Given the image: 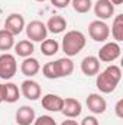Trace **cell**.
<instances>
[{
  "instance_id": "18",
  "label": "cell",
  "mask_w": 123,
  "mask_h": 125,
  "mask_svg": "<svg viewBox=\"0 0 123 125\" xmlns=\"http://www.w3.org/2000/svg\"><path fill=\"white\" fill-rule=\"evenodd\" d=\"M55 65H57V71H58V77H68L70 74H72L74 71V62L70 57H62V58H58L55 61Z\"/></svg>"
},
{
  "instance_id": "2",
  "label": "cell",
  "mask_w": 123,
  "mask_h": 125,
  "mask_svg": "<svg viewBox=\"0 0 123 125\" xmlns=\"http://www.w3.org/2000/svg\"><path fill=\"white\" fill-rule=\"evenodd\" d=\"M86 42H87L86 35L81 31H68L62 38L61 48L65 52V55L71 58V57L80 54L84 50Z\"/></svg>"
},
{
  "instance_id": "16",
  "label": "cell",
  "mask_w": 123,
  "mask_h": 125,
  "mask_svg": "<svg viewBox=\"0 0 123 125\" xmlns=\"http://www.w3.org/2000/svg\"><path fill=\"white\" fill-rule=\"evenodd\" d=\"M39 70H41V62L38 61L36 58H33V57H26V58H23V61L20 64V71H22V74L26 76V77H29V79H32L33 76H36V74L39 73Z\"/></svg>"
},
{
  "instance_id": "15",
  "label": "cell",
  "mask_w": 123,
  "mask_h": 125,
  "mask_svg": "<svg viewBox=\"0 0 123 125\" xmlns=\"http://www.w3.org/2000/svg\"><path fill=\"white\" fill-rule=\"evenodd\" d=\"M1 93H3V102L7 103H15L19 100L20 90L18 87V84L7 82V83H1Z\"/></svg>"
},
{
  "instance_id": "4",
  "label": "cell",
  "mask_w": 123,
  "mask_h": 125,
  "mask_svg": "<svg viewBox=\"0 0 123 125\" xmlns=\"http://www.w3.org/2000/svg\"><path fill=\"white\" fill-rule=\"evenodd\" d=\"M88 35L96 42H107V39L110 36V28L104 21L96 19V21L90 22V25H88Z\"/></svg>"
},
{
  "instance_id": "20",
  "label": "cell",
  "mask_w": 123,
  "mask_h": 125,
  "mask_svg": "<svg viewBox=\"0 0 123 125\" xmlns=\"http://www.w3.org/2000/svg\"><path fill=\"white\" fill-rule=\"evenodd\" d=\"M60 51V44H58V41H55V39H44L42 42H41V52L45 55V57H52V55H55L57 52Z\"/></svg>"
},
{
  "instance_id": "6",
  "label": "cell",
  "mask_w": 123,
  "mask_h": 125,
  "mask_svg": "<svg viewBox=\"0 0 123 125\" xmlns=\"http://www.w3.org/2000/svg\"><path fill=\"white\" fill-rule=\"evenodd\" d=\"M25 31H26L28 39L32 41V42H42L48 36L46 25L44 22H41V21H31L25 26Z\"/></svg>"
},
{
  "instance_id": "23",
  "label": "cell",
  "mask_w": 123,
  "mask_h": 125,
  "mask_svg": "<svg viewBox=\"0 0 123 125\" xmlns=\"http://www.w3.org/2000/svg\"><path fill=\"white\" fill-rule=\"evenodd\" d=\"M77 13H88L93 7L91 0H71L70 3Z\"/></svg>"
},
{
  "instance_id": "7",
  "label": "cell",
  "mask_w": 123,
  "mask_h": 125,
  "mask_svg": "<svg viewBox=\"0 0 123 125\" xmlns=\"http://www.w3.org/2000/svg\"><path fill=\"white\" fill-rule=\"evenodd\" d=\"M26 23H25V18L20 13H12L7 16L6 22H4V29L7 32H10L13 36L22 33V31L25 29Z\"/></svg>"
},
{
  "instance_id": "14",
  "label": "cell",
  "mask_w": 123,
  "mask_h": 125,
  "mask_svg": "<svg viewBox=\"0 0 123 125\" xmlns=\"http://www.w3.org/2000/svg\"><path fill=\"white\" fill-rule=\"evenodd\" d=\"M81 71L83 74H86L87 77H93L97 73H100V61L97 57L94 55H87L81 60Z\"/></svg>"
},
{
  "instance_id": "8",
  "label": "cell",
  "mask_w": 123,
  "mask_h": 125,
  "mask_svg": "<svg viewBox=\"0 0 123 125\" xmlns=\"http://www.w3.org/2000/svg\"><path fill=\"white\" fill-rule=\"evenodd\" d=\"M87 108L93 115H101L107 109V102L100 93H90L87 96Z\"/></svg>"
},
{
  "instance_id": "17",
  "label": "cell",
  "mask_w": 123,
  "mask_h": 125,
  "mask_svg": "<svg viewBox=\"0 0 123 125\" xmlns=\"http://www.w3.org/2000/svg\"><path fill=\"white\" fill-rule=\"evenodd\" d=\"M46 25V29L48 32H51V33H61V32L65 31V28H67V21H65V18H62V16H51L49 19H48V22L45 23Z\"/></svg>"
},
{
  "instance_id": "30",
  "label": "cell",
  "mask_w": 123,
  "mask_h": 125,
  "mask_svg": "<svg viewBox=\"0 0 123 125\" xmlns=\"http://www.w3.org/2000/svg\"><path fill=\"white\" fill-rule=\"evenodd\" d=\"M110 3H112L113 6H120L123 3V0H110Z\"/></svg>"
},
{
  "instance_id": "29",
  "label": "cell",
  "mask_w": 123,
  "mask_h": 125,
  "mask_svg": "<svg viewBox=\"0 0 123 125\" xmlns=\"http://www.w3.org/2000/svg\"><path fill=\"white\" fill-rule=\"evenodd\" d=\"M61 125H80L75 119H72V118H67L65 121H62V124Z\"/></svg>"
},
{
  "instance_id": "19",
  "label": "cell",
  "mask_w": 123,
  "mask_h": 125,
  "mask_svg": "<svg viewBox=\"0 0 123 125\" xmlns=\"http://www.w3.org/2000/svg\"><path fill=\"white\" fill-rule=\"evenodd\" d=\"M15 52L16 55L22 57V58H26V57H32V54L35 52V45L33 42L29 39H22L19 41L18 44H15Z\"/></svg>"
},
{
  "instance_id": "10",
  "label": "cell",
  "mask_w": 123,
  "mask_h": 125,
  "mask_svg": "<svg viewBox=\"0 0 123 125\" xmlns=\"http://www.w3.org/2000/svg\"><path fill=\"white\" fill-rule=\"evenodd\" d=\"M61 112L64 114V116L75 119V118H78L81 115L83 106H81L80 100H77L74 97H67V99H64V105H62Z\"/></svg>"
},
{
  "instance_id": "5",
  "label": "cell",
  "mask_w": 123,
  "mask_h": 125,
  "mask_svg": "<svg viewBox=\"0 0 123 125\" xmlns=\"http://www.w3.org/2000/svg\"><path fill=\"white\" fill-rule=\"evenodd\" d=\"M120 52H122V48H120L119 42H116V41L104 42V45L98 50L97 58H98V61L103 62H113L120 57Z\"/></svg>"
},
{
  "instance_id": "26",
  "label": "cell",
  "mask_w": 123,
  "mask_h": 125,
  "mask_svg": "<svg viewBox=\"0 0 123 125\" xmlns=\"http://www.w3.org/2000/svg\"><path fill=\"white\" fill-rule=\"evenodd\" d=\"M80 125H100V124H98V119L94 115H88V116H84V119L81 121Z\"/></svg>"
},
{
  "instance_id": "3",
  "label": "cell",
  "mask_w": 123,
  "mask_h": 125,
  "mask_svg": "<svg viewBox=\"0 0 123 125\" xmlns=\"http://www.w3.org/2000/svg\"><path fill=\"white\" fill-rule=\"evenodd\" d=\"M16 71H18L16 57L9 52H3L0 55V79L7 82L15 77Z\"/></svg>"
},
{
  "instance_id": "11",
  "label": "cell",
  "mask_w": 123,
  "mask_h": 125,
  "mask_svg": "<svg viewBox=\"0 0 123 125\" xmlns=\"http://www.w3.org/2000/svg\"><path fill=\"white\" fill-rule=\"evenodd\" d=\"M93 9H94V15L100 21L110 19L114 15V6L110 3V0H97L94 3Z\"/></svg>"
},
{
  "instance_id": "1",
  "label": "cell",
  "mask_w": 123,
  "mask_h": 125,
  "mask_svg": "<svg viewBox=\"0 0 123 125\" xmlns=\"http://www.w3.org/2000/svg\"><path fill=\"white\" fill-rule=\"evenodd\" d=\"M96 86L101 93H112L116 90L122 80V68L116 64L106 67L101 73L96 74Z\"/></svg>"
},
{
  "instance_id": "24",
  "label": "cell",
  "mask_w": 123,
  "mask_h": 125,
  "mask_svg": "<svg viewBox=\"0 0 123 125\" xmlns=\"http://www.w3.org/2000/svg\"><path fill=\"white\" fill-rule=\"evenodd\" d=\"M42 74H44V77H46V79H49V80L60 79V77H58V71H57L55 61H49V62H46V64H44V67H42Z\"/></svg>"
},
{
  "instance_id": "22",
  "label": "cell",
  "mask_w": 123,
  "mask_h": 125,
  "mask_svg": "<svg viewBox=\"0 0 123 125\" xmlns=\"http://www.w3.org/2000/svg\"><path fill=\"white\" fill-rule=\"evenodd\" d=\"M15 47V36L6 29H0V51H9Z\"/></svg>"
},
{
  "instance_id": "27",
  "label": "cell",
  "mask_w": 123,
  "mask_h": 125,
  "mask_svg": "<svg viewBox=\"0 0 123 125\" xmlns=\"http://www.w3.org/2000/svg\"><path fill=\"white\" fill-rule=\"evenodd\" d=\"M51 3L54 4V7H58V9H65L67 6H70L71 0H51Z\"/></svg>"
},
{
  "instance_id": "9",
  "label": "cell",
  "mask_w": 123,
  "mask_h": 125,
  "mask_svg": "<svg viewBox=\"0 0 123 125\" xmlns=\"http://www.w3.org/2000/svg\"><path fill=\"white\" fill-rule=\"evenodd\" d=\"M20 93L23 94V97H26L28 100H38L42 94L41 90V86L38 82L28 79V80H23L22 84H20Z\"/></svg>"
},
{
  "instance_id": "21",
  "label": "cell",
  "mask_w": 123,
  "mask_h": 125,
  "mask_svg": "<svg viewBox=\"0 0 123 125\" xmlns=\"http://www.w3.org/2000/svg\"><path fill=\"white\" fill-rule=\"evenodd\" d=\"M112 35L116 42L123 41V15H116L112 23Z\"/></svg>"
},
{
  "instance_id": "25",
  "label": "cell",
  "mask_w": 123,
  "mask_h": 125,
  "mask_svg": "<svg viewBox=\"0 0 123 125\" xmlns=\"http://www.w3.org/2000/svg\"><path fill=\"white\" fill-rule=\"evenodd\" d=\"M33 125H57V121L49 115H41V116L35 118Z\"/></svg>"
},
{
  "instance_id": "31",
  "label": "cell",
  "mask_w": 123,
  "mask_h": 125,
  "mask_svg": "<svg viewBox=\"0 0 123 125\" xmlns=\"http://www.w3.org/2000/svg\"><path fill=\"white\" fill-rule=\"evenodd\" d=\"M0 103H3V93H1V83H0Z\"/></svg>"
},
{
  "instance_id": "12",
  "label": "cell",
  "mask_w": 123,
  "mask_h": 125,
  "mask_svg": "<svg viewBox=\"0 0 123 125\" xmlns=\"http://www.w3.org/2000/svg\"><path fill=\"white\" fill-rule=\"evenodd\" d=\"M64 105V97L54 93H48L42 96V108L48 112H61Z\"/></svg>"
},
{
  "instance_id": "28",
  "label": "cell",
  "mask_w": 123,
  "mask_h": 125,
  "mask_svg": "<svg viewBox=\"0 0 123 125\" xmlns=\"http://www.w3.org/2000/svg\"><path fill=\"white\" fill-rule=\"evenodd\" d=\"M114 112L117 115V118H123V99H119L116 106H114Z\"/></svg>"
},
{
  "instance_id": "13",
  "label": "cell",
  "mask_w": 123,
  "mask_h": 125,
  "mask_svg": "<svg viewBox=\"0 0 123 125\" xmlns=\"http://www.w3.org/2000/svg\"><path fill=\"white\" fill-rule=\"evenodd\" d=\"M15 118H16L18 125H32L35 118H36V114H35L33 108L28 106V105H23L16 111Z\"/></svg>"
},
{
  "instance_id": "32",
  "label": "cell",
  "mask_w": 123,
  "mask_h": 125,
  "mask_svg": "<svg viewBox=\"0 0 123 125\" xmlns=\"http://www.w3.org/2000/svg\"><path fill=\"white\" fill-rule=\"evenodd\" d=\"M35 1H38V3H44V1H46V0H35Z\"/></svg>"
}]
</instances>
